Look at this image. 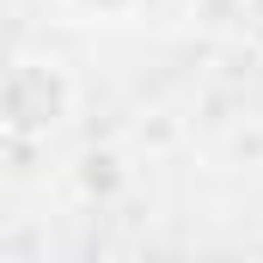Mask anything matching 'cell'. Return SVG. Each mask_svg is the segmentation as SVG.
I'll list each match as a JSON object with an SVG mask.
<instances>
[{"label": "cell", "instance_id": "1", "mask_svg": "<svg viewBox=\"0 0 263 263\" xmlns=\"http://www.w3.org/2000/svg\"><path fill=\"white\" fill-rule=\"evenodd\" d=\"M67 6H73L80 18H92V25H98V18H135V12H141V6H153V0H67Z\"/></svg>", "mask_w": 263, "mask_h": 263}]
</instances>
